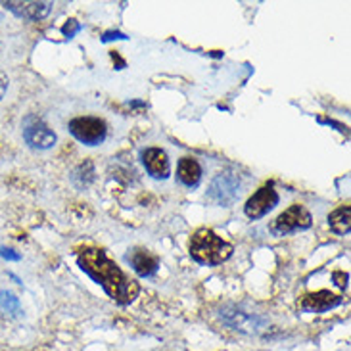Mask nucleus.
I'll return each instance as SVG.
<instances>
[{
	"mask_svg": "<svg viewBox=\"0 0 351 351\" xmlns=\"http://www.w3.org/2000/svg\"><path fill=\"white\" fill-rule=\"evenodd\" d=\"M77 265L85 275L90 276L96 285L102 286V290L117 305H131L141 294L138 282L125 275L123 269L117 265L102 247H81L77 252Z\"/></svg>",
	"mask_w": 351,
	"mask_h": 351,
	"instance_id": "f257e3e1",
	"label": "nucleus"
},
{
	"mask_svg": "<svg viewBox=\"0 0 351 351\" xmlns=\"http://www.w3.org/2000/svg\"><path fill=\"white\" fill-rule=\"evenodd\" d=\"M189 252L190 257L199 265L217 267L232 257L234 246L217 237V232H213L211 228H198L190 237Z\"/></svg>",
	"mask_w": 351,
	"mask_h": 351,
	"instance_id": "f03ea898",
	"label": "nucleus"
},
{
	"mask_svg": "<svg viewBox=\"0 0 351 351\" xmlns=\"http://www.w3.org/2000/svg\"><path fill=\"white\" fill-rule=\"evenodd\" d=\"M311 227H313L311 211L302 204H292L269 225V230L273 237H288V234L302 232V230H307Z\"/></svg>",
	"mask_w": 351,
	"mask_h": 351,
	"instance_id": "7ed1b4c3",
	"label": "nucleus"
},
{
	"mask_svg": "<svg viewBox=\"0 0 351 351\" xmlns=\"http://www.w3.org/2000/svg\"><path fill=\"white\" fill-rule=\"evenodd\" d=\"M67 129L79 143L86 144V146H98L104 143L108 136V125L104 119L93 117V115H81V117L71 119Z\"/></svg>",
	"mask_w": 351,
	"mask_h": 351,
	"instance_id": "20e7f679",
	"label": "nucleus"
},
{
	"mask_svg": "<svg viewBox=\"0 0 351 351\" xmlns=\"http://www.w3.org/2000/svg\"><path fill=\"white\" fill-rule=\"evenodd\" d=\"M238 196H240V177L234 173H219L209 184L208 199L213 206L230 208L238 199Z\"/></svg>",
	"mask_w": 351,
	"mask_h": 351,
	"instance_id": "39448f33",
	"label": "nucleus"
},
{
	"mask_svg": "<svg viewBox=\"0 0 351 351\" xmlns=\"http://www.w3.org/2000/svg\"><path fill=\"white\" fill-rule=\"evenodd\" d=\"M23 141L33 150H48L56 144L58 136L40 117L29 115L23 121Z\"/></svg>",
	"mask_w": 351,
	"mask_h": 351,
	"instance_id": "423d86ee",
	"label": "nucleus"
},
{
	"mask_svg": "<svg viewBox=\"0 0 351 351\" xmlns=\"http://www.w3.org/2000/svg\"><path fill=\"white\" fill-rule=\"evenodd\" d=\"M278 199H280V196L275 190V184L267 182V184H263L261 189L250 196L246 206H244V213H246L247 219L257 221V219L265 217L269 211H273L278 206Z\"/></svg>",
	"mask_w": 351,
	"mask_h": 351,
	"instance_id": "0eeeda50",
	"label": "nucleus"
},
{
	"mask_svg": "<svg viewBox=\"0 0 351 351\" xmlns=\"http://www.w3.org/2000/svg\"><path fill=\"white\" fill-rule=\"evenodd\" d=\"M342 302V295L332 294L330 290H319V292L302 295L298 300V311H302V313H326L334 307H338Z\"/></svg>",
	"mask_w": 351,
	"mask_h": 351,
	"instance_id": "6e6552de",
	"label": "nucleus"
},
{
	"mask_svg": "<svg viewBox=\"0 0 351 351\" xmlns=\"http://www.w3.org/2000/svg\"><path fill=\"white\" fill-rule=\"evenodd\" d=\"M2 6L12 12L16 18L25 19V21H38V19H45L52 10V2H37V0H31V2H21V0H8V2H2Z\"/></svg>",
	"mask_w": 351,
	"mask_h": 351,
	"instance_id": "1a4fd4ad",
	"label": "nucleus"
},
{
	"mask_svg": "<svg viewBox=\"0 0 351 351\" xmlns=\"http://www.w3.org/2000/svg\"><path fill=\"white\" fill-rule=\"evenodd\" d=\"M127 261L131 263L133 267V271L138 276H143V278H150L158 273V269H160V257L152 254L150 250H146V247H133V250H129V254H127Z\"/></svg>",
	"mask_w": 351,
	"mask_h": 351,
	"instance_id": "9d476101",
	"label": "nucleus"
},
{
	"mask_svg": "<svg viewBox=\"0 0 351 351\" xmlns=\"http://www.w3.org/2000/svg\"><path fill=\"white\" fill-rule=\"evenodd\" d=\"M143 163L150 177L158 180H165L171 175V162L162 148H146L143 152Z\"/></svg>",
	"mask_w": 351,
	"mask_h": 351,
	"instance_id": "9b49d317",
	"label": "nucleus"
},
{
	"mask_svg": "<svg viewBox=\"0 0 351 351\" xmlns=\"http://www.w3.org/2000/svg\"><path fill=\"white\" fill-rule=\"evenodd\" d=\"M223 321L234 328V330H242V332H256L259 321H257L254 315H247L244 311H238L237 307H230V309H223L221 311Z\"/></svg>",
	"mask_w": 351,
	"mask_h": 351,
	"instance_id": "f8f14e48",
	"label": "nucleus"
},
{
	"mask_svg": "<svg viewBox=\"0 0 351 351\" xmlns=\"http://www.w3.org/2000/svg\"><path fill=\"white\" fill-rule=\"evenodd\" d=\"M202 165L198 160L194 158H182L179 160L177 165V179L180 180V184H184L186 189H196L199 182H202Z\"/></svg>",
	"mask_w": 351,
	"mask_h": 351,
	"instance_id": "ddd939ff",
	"label": "nucleus"
},
{
	"mask_svg": "<svg viewBox=\"0 0 351 351\" xmlns=\"http://www.w3.org/2000/svg\"><path fill=\"white\" fill-rule=\"evenodd\" d=\"M328 227L334 234L346 237L351 230V208L350 206H340L328 215Z\"/></svg>",
	"mask_w": 351,
	"mask_h": 351,
	"instance_id": "4468645a",
	"label": "nucleus"
},
{
	"mask_svg": "<svg viewBox=\"0 0 351 351\" xmlns=\"http://www.w3.org/2000/svg\"><path fill=\"white\" fill-rule=\"evenodd\" d=\"M0 309L4 311V313L12 315V317H16V315L21 313V305H19V298L12 294V292H6V290H2L0 292Z\"/></svg>",
	"mask_w": 351,
	"mask_h": 351,
	"instance_id": "2eb2a0df",
	"label": "nucleus"
},
{
	"mask_svg": "<svg viewBox=\"0 0 351 351\" xmlns=\"http://www.w3.org/2000/svg\"><path fill=\"white\" fill-rule=\"evenodd\" d=\"M79 31H81V23H79L77 19H69L66 25L62 27V33H64V35H66L67 38L75 37Z\"/></svg>",
	"mask_w": 351,
	"mask_h": 351,
	"instance_id": "dca6fc26",
	"label": "nucleus"
},
{
	"mask_svg": "<svg viewBox=\"0 0 351 351\" xmlns=\"http://www.w3.org/2000/svg\"><path fill=\"white\" fill-rule=\"evenodd\" d=\"M0 257H4V259H8V261H19L21 256H19L16 250H12V247L6 246H0Z\"/></svg>",
	"mask_w": 351,
	"mask_h": 351,
	"instance_id": "f3484780",
	"label": "nucleus"
},
{
	"mask_svg": "<svg viewBox=\"0 0 351 351\" xmlns=\"http://www.w3.org/2000/svg\"><path fill=\"white\" fill-rule=\"evenodd\" d=\"M127 35L121 33V31H108L104 33V37H102V43H110V40H127Z\"/></svg>",
	"mask_w": 351,
	"mask_h": 351,
	"instance_id": "a211bd4d",
	"label": "nucleus"
},
{
	"mask_svg": "<svg viewBox=\"0 0 351 351\" xmlns=\"http://www.w3.org/2000/svg\"><path fill=\"white\" fill-rule=\"evenodd\" d=\"M8 85H10L8 75H6L4 71H0V102H2V98L6 96V90H8Z\"/></svg>",
	"mask_w": 351,
	"mask_h": 351,
	"instance_id": "6ab92c4d",
	"label": "nucleus"
}]
</instances>
